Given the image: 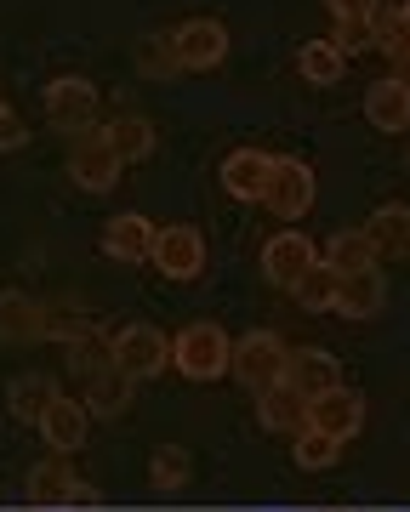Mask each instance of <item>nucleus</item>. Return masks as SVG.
<instances>
[{
    "label": "nucleus",
    "instance_id": "nucleus-5",
    "mask_svg": "<svg viewBox=\"0 0 410 512\" xmlns=\"http://www.w3.org/2000/svg\"><path fill=\"white\" fill-rule=\"evenodd\" d=\"M314 268H319V251L302 228H280V234L262 245V274H268V285H280V291H297Z\"/></svg>",
    "mask_w": 410,
    "mask_h": 512
},
{
    "label": "nucleus",
    "instance_id": "nucleus-23",
    "mask_svg": "<svg viewBox=\"0 0 410 512\" xmlns=\"http://www.w3.org/2000/svg\"><path fill=\"white\" fill-rule=\"evenodd\" d=\"M103 137H109V148L120 154V160H149L154 154V120H143V114H120V120H109L103 126Z\"/></svg>",
    "mask_w": 410,
    "mask_h": 512
},
{
    "label": "nucleus",
    "instance_id": "nucleus-34",
    "mask_svg": "<svg viewBox=\"0 0 410 512\" xmlns=\"http://www.w3.org/2000/svg\"><path fill=\"white\" fill-rule=\"evenodd\" d=\"M393 80H399V86L410 92V57H399V63H393Z\"/></svg>",
    "mask_w": 410,
    "mask_h": 512
},
{
    "label": "nucleus",
    "instance_id": "nucleus-3",
    "mask_svg": "<svg viewBox=\"0 0 410 512\" xmlns=\"http://www.w3.org/2000/svg\"><path fill=\"white\" fill-rule=\"evenodd\" d=\"M109 359L114 370H126L131 382H143V376H160L171 365V336L154 325H120L109 336Z\"/></svg>",
    "mask_w": 410,
    "mask_h": 512
},
{
    "label": "nucleus",
    "instance_id": "nucleus-30",
    "mask_svg": "<svg viewBox=\"0 0 410 512\" xmlns=\"http://www.w3.org/2000/svg\"><path fill=\"white\" fill-rule=\"evenodd\" d=\"M63 359H69V376H80V382L114 365L109 342H103V336H92V330H86V336H75V342H63Z\"/></svg>",
    "mask_w": 410,
    "mask_h": 512
},
{
    "label": "nucleus",
    "instance_id": "nucleus-7",
    "mask_svg": "<svg viewBox=\"0 0 410 512\" xmlns=\"http://www.w3.org/2000/svg\"><path fill=\"white\" fill-rule=\"evenodd\" d=\"M314 194H319V183H314V165H302V160H274V177H268V194H262V205L274 211L280 222H297V217H308L314 211Z\"/></svg>",
    "mask_w": 410,
    "mask_h": 512
},
{
    "label": "nucleus",
    "instance_id": "nucleus-4",
    "mask_svg": "<svg viewBox=\"0 0 410 512\" xmlns=\"http://www.w3.org/2000/svg\"><path fill=\"white\" fill-rule=\"evenodd\" d=\"M149 262L171 279V285L200 279L205 274V239H200V228H188V222H166V228H154Z\"/></svg>",
    "mask_w": 410,
    "mask_h": 512
},
{
    "label": "nucleus",
    "instance_id": "nucleus-17",
    "mask_svg": "<svg viewBox=\"0 0 410 512\" xmlns=\"http://www.w3.org/2000/svg\"><path fill=\"white\" fill-rule=\"evenodd\" d=\"M365 120H371L376 131H388V137L410 131V92L393 80V74L376 80V86H365Z\"/></svg>",
    "mask_w": 410,
    "mask_h": 512
},
{
    "label": "nucleus",
    "instance_id": "nucleus-18",
    "mask_svg": "<svg viewBox=\"0 0 410 512\" xmlns=\"http://www.w3.org/2000/svg\"><path fill=\"white\" fill-rule=\"evenodd\" d=\"M382 302H388V279H382V268L348 274L342 279V291H336V313H342V319H376Z\"/></svg>",
    "mask_w": 410,
    "mask_h": 512
},
{
    "label": "nucleus",
    "instance_id": "nucleus-9",
    "mask_svg": "<svg viewBox=\"0 0 410 512\" xmlns=\"http://www.w3.org/2000/svg\"><path fill=\"white\" fill-rule=\"evenodd\" d=\"M171 46H177V63L183 69L205 74L228 57V29L217 18H188L183 29H171Z\"/></svg>",
    "mask_w": 410,
    "mask_h": 512
},
{
    "label": "nucleus",
    "instance_id": "nucleus-16",
    "mask_svg": "<svg viewBox=\"0 0 410 512\" xmlns=\"http://www.w3.org/2000/svg\"><path fill=\"white\" fill-rule=\"evenodd\" d=\"M257 421L268 433H285V439H297L302 427H308V399H302L291 382H274L268 393H257Z\"/></svg>",
    "mask_w": 410,
    "mask_h": 512
},
{
    "label": "nucleus",
    "instance_id": "nucleus-12",
    "mask_svg": "<svg viewBox=\"0 0 410 512\" xmlns=\"http://www.w3.org/2000/svg\"><path fill=\"white\" fill-rule=\"evenodd\" d=\"M274 160L280 154H268V148H234L223 160V194L228 200H262L268 194V177H274Z\"/></svg>",
    "mask_w": 410,
    "mask_h": 512
},
{
    "label": "nucleus",
    "instance_id": "nucleus-26",
    "mask_svg": "<svg viewBox=\"0 0 410 512\" xmlns=\"http://www.w3.org/2000/svg\"><path fill=\"white\" fill-rule=\"evenodd\" d=\"M371 35H376V46L399 63V57H410V23H405V6H376L371 12Z\"/></svg>",
    "mask_w": 410,
    "mask_h": 512
},
{
    "label": "nucleus",
    "instance_id": "nucleus-2",
    "mask_svg": "<svg viewBox=\"0 0 410 512\" xmlns=\"http://www.w3.org/2000/svg\"><path fill=\"white\" fill-rule=\"evenodd\" d=\"M285 365H291V348L280 342V330H251L234 342V365L228 376L245 382L251 393H268L274 382H285Z\"/></svg>",
    "mask_w": 410,
    "mask_h": 512
},
{
    "label": "nucleus",
    "instance_id": "nucleus-11",
    "mask_svg": "<svg viewBox=\"0 0 410 512\" xmlns=\"http://www.w3.org/2000/svg\"><path fill=\"white\" fill-rule=\"evenodd\" d=\"M86 433H92V410L80 399H69V393H57V399L46 404V416H40L46 450H52V456H75L80 444H86Z\"/></svg>",
    "mask_w": 410,
    "mask_h": 512
},
{
    "label": "nucleus",
    "instance_id": "nucleus-35",
    "mask_svg": "<svg viewBox=\"0 0 410 512\" xmlns=\"http://www.w3.org/2000/svg\"><path fill=\"white\" fill-rule=\"evenodd\" d=\"M405 23H410V0H405Z\"/></svg>",
    "mask_w": 410,
    "mask_h": 512
},
{
    "label": "nucleus",
    "instance_id": "nucleus-27",
    "mask_svg": "<svg viewBox=\"0 0 410 512\" xmlns=\"http://www.w3.org/2000/svg\"><path fill=\"white\" fill-rule=\"evenodd\" d=\"M336 291H342V274H336V268H325V262H319L314 274L302 279L297 291V308L302 313H336Z\"/></svg>",
    "mask_w": 410,
    "mask_h": 512
},
{
    "label": "nucleus",
    "instance_id": "nucleus-22",
    "mask_svg": "<svg viewBox=\"0 0 410 512\" xmlns=\"http://www.w3.org/2000/svg\"><path fill=\"white\" fill-rule=\"evenodd\" d=\"M348 69V52L336 46V40H302L297 46V74L308 86H336Z\"/></svg>",
    "mask_w": 410,
    "mask_h": 512
},
{
    "label": "nucleus",
    "instance_id": "nucleus-14",
    "mask_svg": "<svg viewBox=\"0 0 410 512\" xmlns=\"http://www.w3.org/2000/svg\"><path fill=\"white\" fill-rule=\"evenodd\" d=\"M149 251H154V222L143 211L109 217V228H103V256L109 262H149Z\"/></svg>",
    "mask_w": 410,
    "mask_h": 512
},
{
    "label": "nucleus",
    "instance_id": "nucleus-6",
    "mask_svg": "<svg viewBox=\"0 0 410 512\" xmlns=\"http://www.w3.org/2000/svg\"><path fill=\"white\" fill-rule=\"evenodd\" d=\"M120 154L109 148V137L103 131H80L75 148H69V183L86 188V194H109L114 183H120Z\"/></svg>",
    "mask_w": 410,
    "mask_h": 512
},
{
    "label": "nucleus",
    "instance_id": "nucleus-21",
    "mask_svg": "<svg viewBox=\"0 0 410 512\" xmlns=\"http://www.w3.org/2000/svg\"><path fill=\"white\" fill-rule=\"evenodd\" d=\"M80 387H86V393H80V404H86L92 416H120V410L131 404V387H137V382H131L126 370L109 365V370H97V376H86Z\"/></svg>",
    "mask_w": 410,
    "mask_h": 512
},
{
    "label": "nucleus",
    "instance_id": "nucleus-29",
    "mask_svg": "<svg viewBox=\"0 0 410 512\" xmlns=\"http://www.w3.org/2000/svg\"><path fill=\"white\" fill-rule=\"evenodd\" d=\"M291 456H297V467H308V473H325V467H336V461H342V444H336L331 433L302 427L297 439H291Z\"/></svg>",
    "mask_w": 410,
    "mask_h": 512
},
{
    "label": "nucleus",
    "instance_id": "nucleus-24",
    "mask_svg": "<svg viewBox=\"0 0 410 512\" xmlns=\"http://www.w3.org/2000/svg\"><path fill=\"white\" fill-rule=\"evenodd\" d=\"M57 399V387L46 382V376H18V382L6 387V410H12V421H29V427H40V416H46V404Z\"/></svg>",
    "mask_w": 410,
    "mask_h": 512
},
{
    "label": "nucleus",
    "instance_id": "nucleus-13",
    "mask_svg": "<svg viewBox=\"0 0 410 512\" xmlns=\"http://www.w3.org/2000/svg\"><path fill=\"white\" fill-rule=\"evenodd\" d=\"M75 490H80V478H75V467L63 456H46L29 473V484H23V495H29V507L35 512H57V507H75Z\"/></svg>",
    "mask_w": 410,
    "mask_h": 512
},
{
    "label": "nucleus",
    "instance_id": "nucleus-20",
    "mask_svg": "<svg viewBox=\"0 0 410 512\" xmlns=\"http://www.w3.org/2000/svg\"><path fill=\"white\" fill-rule=\"evenodd\" d=\"M365 234L376 245V262H399L410 256V211L405 205H382L371 222H365Z\"/></svg>",
    "mask_w": 410,
    "mask_h": 512
},
{
    "label": "nucleus",
    "instance_id": "nucleus-15",
    "mask_svg": "<svg viewBox=\"0 0 410 512\" xmlns=\"http://www.w3.org/2000/svg\"><path fill=\"white\" fill-rule=\"evenodd\" d=\"M336 376H342V365H336V353H325V348H291L285 382L297 387L302 399H319V393H331V387H342Z\"/></svg>",
    "mask_w": 410,
    "mask_h": 512
},
{
    "label": "nucleus",
    "instance_id": "nucleus-1",
    "mask_svg": "<svg viewBox=\"0 0 410 512\" xmlns=\"http://www.w3.org/2000/svg\"><path fill=\"white\" fill-rule=\"evenodd\" d=\"M171 365L177 376L188 382H223L228 365H234V342H228L223 325H211V319H194L171 336Z\"/></svg>",
    "mask_w": 410,
    "mask_h": 512
},
{
    "label": "nucleus",
    "instance_id": "nucleus-25",
    "mask_svg": "<svg viewBox=\"0 0 410 512\" xmlns=\"http://www.w3.org/2000/svg\"><path fill=\"white\" fill-rule=\"evenodd\" d=\"M149 478H154V490H183L188 478H194V456H188L183 444H154L149 450Z\"/></svg>",
    "mask_w": 410,
    "mask_h": 512
},
{
    "label": "nucleus",
    "instance_id": "nucleus-8",
    "mask_svg": "<svg viewBox=\"0 0 410 512\" xmlns=\"http://www.w3.org/2000/svg\"><path fill=\"white\" fill-rule=\"evenodd\" d=\"M92 114H97V86L92 80H80V74H57L52 86H46V120L57 131H92Z\"/></svg>",
    "mask_w": 410,
    "mask_h": 512
},
{
    "label": "nucleus",
    "instance_id": "nucleus-19",
    "mask_svg": "<svg viewBox=\"0 0 410 512\" xmlns=\"http://www.w3.org/2000/svg\"><path fill=\"white\" fill-rule=\"evenodd\" d=\"M325 268H336V274H365V268H382L376 262V245L365 228H336L331 239H325Z\"/></svg>",
    "mask_w": 410,
    "mask_h": 512
},
{
    "label": "nucleus",
    "instance_id": "nucleus-36",
    "mask_svg": "<svg viewBox=\"0 0 410 512\" xmlns=\"http://www.w3.org/2000/svg\"><path fill=\"white\" fill-rule=\"evenodd\" d=\"M405 160H410V154H405Z\"/></svg>",
    "mask_w": 410,
    "mask_h": 512
},
{
    "label": "nucleus",
    "instance_id": "nucleus-31",
    "mask_svg": "<svg viewBox=\"0 0 410 512\" xmlns=\"http://www.w3.org/2000/svg\"><path fill=\"white\" fill-rule=\"evenodd\" d=\"M23 143H29V120L12 103H0V154H18Z\"/></svg>",
    "mask_w": 410,
    "mask_h": 512
},
{
    "label": "nucleus",
    "instance_id": "nucleus-10",
    "mask_svg": "<svg viewBox=\"0 0 410 512\" xmlns=\"http://www.w3.org/2000/svg\"><path fill=\"white\" fill-rule=\"evenodd\" d=\"M308 427L314 433H331L336 444H348L365 427V399H359L354 387H331V393L308 399Z\"/></svg>",
    "mask_w": 410,
    "mask_h": 512
},
{
    "label": "nucleus",
    "instance_id": "nucleus-28",
    "mask_svg": "<svg viewBox=\"0 0 410 512\" xmlns=\"http://www.w3.org/2000/svg\"><path fill=\"white\" fill-rule=\"evenodd\" d=\"M137 74H149V80H171V74H183L177 46H171V29H166V35H143V40H137Z\"/></svg>",
    "mask_w": 410,
    "mask_h": 512
},
{
    "label": "nucleus",
    "instance_id": "nucleus-32",
    "mask_svg": "<svg viewBox=\"0 0 410 512\" xmlns=\"http://www.w3.org/2000/svg\"><path fill=\"white\" fill-rule=\"evenodd\" d=\"M336 46L342 52H365V46H376V35H371V18H348V23H336Z\"/></svg>",
    "mask_w": 410,
    "mask_h": 512
},
{
    "label": "nucleus",
    "instance_id": "nucleus-33",
    "mask_svg": "<svg viewBox=\"0 0 410 512\" xmlns=\"http://www.w3.org/2000/svg\"><path fill=\"white\" fill-rule=\"evenodd\" d=\"M325 6H331V18H336V23H348V18H371L382 0H325Z\"/></svg>",
    "mask_w": 410,
    "mask_h": 512
}]
</instances>
